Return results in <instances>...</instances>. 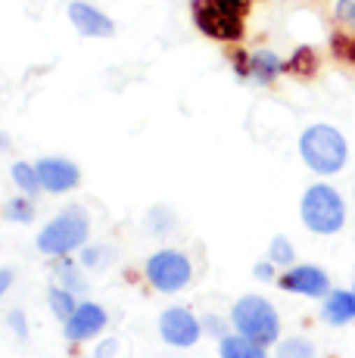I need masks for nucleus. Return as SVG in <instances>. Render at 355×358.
Masks as SVG:
<instances>
[{"label": "nucleus", "mask_w": 355, "mask_h": 358, "mask_svg": "<svg viewBox=\"0 0 355 358\" xmlns=\"http://www.w3.org/2000/svg\"><path fill=\"white\" fill-rule=\"evenodd\" d=\"M50 308H53V315L57 318H63V321H69L72 315H75V296L72 290H66V287H53L50 290Z\"/></svg>", "instance_id": "dca6fc26"}, {"label": "nucleus", "mask_w": 355, "mask_h": 358, "mask_svg": "<svg viewBox=\"0 0 355 358\" xmlns=\"http://www.w3.org/2000/svg\"><path fill=\"white\" fill-rule=\"evenodd\" d=\"M249 0H190L194 25L212 41H234L243 38Z\"/></svg>", "instance_id": "f257e3e1"}, {"label": "nucleus", "mask_w": 355, "mask_h": 358, "mask_svg": "<svg viewBox=\"0 0 355 358\" xmlns=\"http://www.w3.org/2000/svg\"><path fill=\"white\" fill-rule=\"evenodd\" d=\"M231 321H234L237 334L259 343V346L277 343V336H281V318H277L275 306L268 299H262V296H243V299H237Z\"/></svg>", "instance_id": "20e7f679"}, {"label": "nucleus", "mask_w": 355, "mask_h": 358, "mask_svg": "<svg viewBox=\"0 0 355 358\" xmlns=\"http://www.w3.org/2000/svg\"><path fill=\"white\" fill-rule=\"evenodd\" d=\"M293 243L287 237H275L271 240V250H268V259L275 262V265H293Z\"/></svg>", "instance_id": "6ab92c4d"}, {"label": "nucleus", "mask_w": 355, "mask_h": 358, "mask_svg": "<svg viewBox=\"0 0 355 358\" xmlns=\"http://www.w3.org/2000/svg\"><path fill=\"white\" fill-rule=\"evenodd\" d=\"M159 334L172 346H194L200 340V321L187 308H168L159 318Z\"/></svg>", "instance_id": "0eeeda50"}, {"label": "nucleus", "mask_w": 355, "mask_h": 358, "mask_svg": "<svg viewBox=\"0 0 355 358\" xmlns=\"http://www.w3.org/2000/svg\"><path fill=\"white\" fill-rule=\"evenodd\" d=\"M190 274H194L190 259L175 250H159L147 262V280L162 293H175V290H181V287H187Z\"/></svg>", "instance_id": "423d86ee"}, {"label": "nucleus", "mask_w": 355, "mask_h": 358, "mask_svg": "<svg viewBox=\"0 0 355 358\" xmlns=\"http://www.w3.org/2000/svg\"><path fill=\"white\" fill-rule=\"evenodd\" d=\"M352 293H355V284H352Z\"/></svg>", "instance_id": "393cba45"}, {"label": "nucleus", "mask_w": 355, "mask_h": 358, "mask_svg": "<svg viewBox=\"0 0 355 358\" xmlns=\"http://www.w3.org/2000/svg\"><path fill=\"white\" fill-rule=\"evenodd\" d=\"M69 19H72L75 31L85 34V38H113V31H115L113 19H109L103 10H97V6L85 3V0H72Z\"/></svg>", "instance_id": "9d476101"}, {"label": "nucleus", "mask_w": 355, "mask_h": 358, "mask_svg": "<svg viewBox=\"0 0 355 358\" xmlns=\"http://www.w3.org/2000/svg\"><path fill=\"white\" fill-rule=\"evenodd\" d=\"M333 53L346 63H355V0H337L333 3Z\"/></svg>", "instance_id": "6e6552de"}, {"label": "nucleus", "mask_w": 355, "mask_h": 358, "mask_svg": "<svg viewBox=\"0 0 355 358\" xmlns=\"http://www.w3.org/2000/svg\"><path fill=\"white\" fill-rule=\"evenodd\" d=\"M299 153H303V162L312 171H318V175H337V171H343L346 159H349L346 137L333 125L305 128L303 137H299Z\"/></svg>", "instance_id": "f03ea898"}, {"label": "nucleus", "mask_w": 355, "mask_h": 358, "mask_svg": "<svg viewBox=\"0 0 355 358\" xmlns=\"http://www.w3.org/2000/svg\"><path fill=\"white\" fill-rule=\"evenodd\" d=\"M271 274H275V271H271V265H256V278H268L271 280Z\"/></svg>", "instance_id": "b1692460"}, {"label": "nucleus", "mask_w": 355, "mask_h": 358, "mask_svg": "<svg viewBox=\"0 0 355 358\" xmlns=\"http://www.w3.org/2000/svg\"><path fill=\"white\" fill-rule=\"evenodd\" d=\"M237 72H240L243 78L259 81V85H268V81H275L277 75L284 72V63L277 59V53H271V50H256V53H249V57H240V59H237Z\"/></svg>", "instance_id": "ddd939ff"}, {"label": "nucleus", "mask_w": 355, "mask_h": 358, "mask_svg": "<svg viewBox=\"0 0 355 358\" xmlns=\"http://www.w3.org/2000/svg\"><path fill=\"white\" fill-rule=\"evenodd\" d=\"M13 181L22 187V194H35L41 187V178H38V169L29 162H16L13 165Z\"/></svg>", "instance_id": "f3484780"}, {"label": "nucleus", "mask_w": 355, "mask_h": 358, "mask_svg": "<svg viewBox=\"0 0 355 358\" xmlns=\"http://www.w3.org/2000/svg\"><path fill=\"white\" fill-rule=\"evenodd\" d=\"M57 278H59V284H63L66 290H81V287H85V280H81V274H78V268L75 265H59Z\"/></svg>", "instance_id": "412c9836"}, {"label": "nucleus", "mask_w": 355, "mask_h": 358, "mask_svg": "<svg viewBox=\"0 0 355 358\" xmlns=\"http://www.w3.org/2000/svg\"><path fill=\"white\" fill-rule=\"evenodd\" d=\"M35 169L41 178V187L50 190V194H63V190L78 184V169H75V162H69V159L50 156V159H41Z\"/></svg>", "instance_id": "9b49d317"}, {"label": "nucleus", "mask_w": 355, "mask_h": 358, "mask_svg": "<svg viewBox=\"0 0 355 358\" xmlns=\"http://www.w3.org/2000/svg\"><path fill=\"white\" fill-rule=\"evenodd\" d=\"M103 327H106V312L100 306H94V302H85V306L75 308V315L66 321V336L81 343V340L97 336Z\"/></svg>", "instance_id": "f8f14e48"}, {"label": "nucleus", "mask_w": 355, "mask_h": 358, "mask_svg": "<svg viewBox=\"0 0 355 358\" xmlns=\"http://www.w3.org/2000/svg\"><path fill=\"white\" fill-rule=\"evenodd\" d=\"M277 358H318V355H315V346H312L309 340H303V336H293V340L281 343V349H277Z\"/></svg>", "instance_id": "a211bd4d"}, {"label": "nucleus", "mask_w": 355, "mask_h": 358, "mask_svg": "<svg viewBox=\"0 0 355 358\" xmlns=\"http://www.w3.org/2000/svg\"><path fill=\"white\" fill-rule=\"evenodd\" d=\"M10 318H13V327H16V330H19V334H22V336H25V321H22V312H13V315H10Z\"/></svg>", "instance_id": "5701e85b"}, {"label": "nucleus", "mask_w": 355, "mask_h": 358, "mask_svg": "<svg viewBox=\"0 0 355 358\" xmlns=\"http://www.w3.org/2000/svg\"><path fill=\"white\" fill-rule=\"evenodd\" d=\"M222 358H268L259 343L247 340V336H224L222 340Z\"/></svg>", "instance_id": "2eb2a0df"}, {"label": "nucleus", "mask_w": 355, "mask_h": 358, "mask_svg": "<svg viewBox=\"0 0 355 358\" xmlns=\"http://www.w3.org/2000/svg\"><path fill=\"white\" fill-rule=\"evenodd\" d=\"M87 240V212L81 206L63 209L44 231L38 234V250L47 256H66Z\"/></svg>", "instance_id": "39448f33"}, {"label": "nucleus", "mask_w": 355, "mask_h": 358, "mask_svg": "<svg viewBox=\"0 0 355 358\" xmlns=\"http://www.w3.org/2000/svg\"><path fill=\"white\" fill-rule=\"evenodd\" d=\"M303 224L312 234H337L346 224V203L337 187L331 184H312L303 194Z\"/></svg>", "instance_id": "7ed1b4c3"}, {"label": "nucleus", "mask_w": 355, "mask_h": 358, "mask_svg": "<svg viewBox=\"0 0 355 358\" xmlns=\"http://www.w3.org/2000/svg\"><path fill=\"white\" fill-rule=\"evenodd\" d=\"M281 287L290 293H299V296H327L331 293V278L321 271L318 265H296L281 278Z\"/></svg>", "instance_id": "1a4fd4ad"}, {"label": "nucleus", "mask_w": 355, "mask_h": 358, "mask_svg": "<svg viewBox=\"0 0 355 358\" xmlns=\"http://www.w3.org/2000/svg\"><path fill=\"white\" fill-rule=\"evenodd\" d=\"M321 318L333 327H343L355 318V293L352 290H331L321 308Z\"/></svg>", "instance_id": "4468645a"}, {"label": "nucleus", "mask_w": 355, "mask_h": 358, "mask_svg": "<svg viewBox=\"0 0 355 358\" xmlns=\"http://www.w3.org/2000/svg\"><path fill=\"white\" fill-rule=\"evenodd\" d=\"M10 284H13V271L10 268H0V296L10 290Z\"/></svg>", "instance_id": "4be33fe9"}, {"label": "nucleus", "mask_w": 355, "mask_h": 358, "mask_svg": "<svg viewBox=\"0 0 355 358\" xmlns=\"http://www.w3.org/2000/svg\"><path fill=\"white\" fill-rule=\"evenodd\" d=\"M3 212H6V218H13V222H31V215H35L29 199H10V203L3 206Z\"/></svg>", "instance_id": "aec40b11"}]
</instances>
